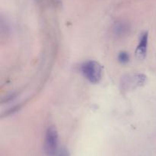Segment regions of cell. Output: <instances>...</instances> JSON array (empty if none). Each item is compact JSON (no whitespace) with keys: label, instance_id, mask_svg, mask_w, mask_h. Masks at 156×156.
I'll use <instances>...</instances> for the list:
<instances>
[{"label":"cell","instance_id":"cell-1","mask_svg":"<svg viewBox=\"0 0 156 156\" xmlns=\"http://www.w3.org/2000/svg\"><path fill=\"white\" fill-rule=\"evenodd\" d=\"M81 71L85 77L93 84H97L101 80L102 67L97 61H90L84 63L81 67Z\"/></svg>","mask_w":156,"mask_h":156},{"label":"cell","instance_id":"cell-2","mask_svg":"<svg viewBox=\"0 0 156 156\" xmlns=\"http://www.w3.org/2000/svg\"><path fill=\"white\" fill-rule=\"evenodd\" d=\"M58 132L54 126L47 128L44 139V150L47 155L53 156L57 153Z\"/></svg>","mask_w":156,"mask_h":156},{"label":"cell","instance_id":"cell-3","mask_svg":"<svg viewBox=\"0 0 156 156\" xmlns=\"http://www.w3.org/2000/svg\"><path fill=\"white\" fill-rule=\"evenodd\" d=\"M146 76L140 73L127 74L121 79L120 87L123 90L129 91L143 85L146 82Z\"/></svg>","mask_w":156,"mask_h":156},{"label":"cell","instance_id":"cell-4","mask_svg":"<svg viewBox=\"0 0 156 156\" xmlns=\"http://www.w3.org/2000/svg\"><path fill=\"white\" fill-rule=\"evenodd\" d=\"M148 42H149V35L147 32H146L142 35L136 50V54L139 59H144L146 58L147 54Z\"/></svg>","mask_w":156,"mask_h":156},{"label":"cell","instance_id":"cell-5","mask_svg":"<svg viewBox=\"0 0 156 156\" xmlns=\"http://www.w3.org/2000/svg\"><path fill=\"white\" fill-rule=\"evenodd\" d=\"M114 32L117 35H123L127 32L128 25L126 23L123 22H117L115 24L114 28Z\"/></svg>","mask_w":156,"mask_h":156},{"label":"cell","instance_id":"cell-6","mask_svg":"<svg viewBox=\"0 0 156 156\" xmlns=\"http://www.w3.org/2000/svg\"><path fill=\"white\" fill-rule=\"evenodd\" d=\"M118 61L122 64H126L129 61V55L127 52L122 51L118 55Z\"/></svg>","mask_w":156,"mask_h":156},{"label":"cell","instance_id":"cell-7","mask_svg":"<svg viewBox=\"0 0 156 156\" xmlns=\"http://www.w3.org/2000/svg\"><path fill=\"white\" fill-rule=\"evenodd\" d=\"M56 156H70V154L68 150L66 149V148H62L56 153Z\"/></svg>","mask_w":156,"mask_h":156},{"label":"cell","instance_id":"cell-8","mask_svg":"<svg viewBox=\"0 0 156 156\" xmlns=\"http://www.w3.org/2000/svg\"><path fill=\"white\" fill-rule=\"evenodd\" d=\"M44 0H36L37 2H43Z\"/></svg>","mask_w":156,"mask_h":156}]
</instances>
